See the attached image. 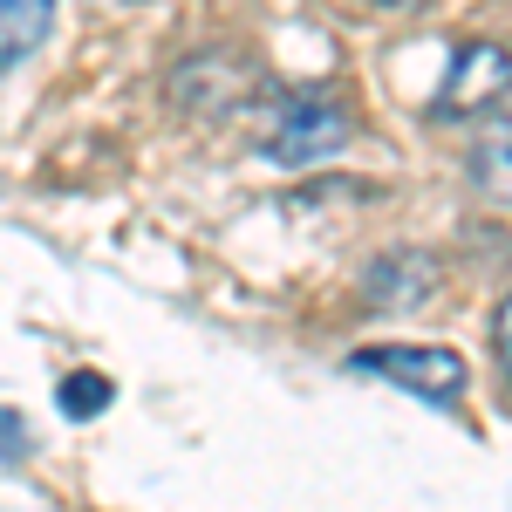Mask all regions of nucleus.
I'll return each mask as SVG.
<instances>
[{"label": "nucleus", "instance_id": "7", "mask_svg": "<svg viewBox=\"0 0 512 512\" xmlns=\"http://www.w3.org/2000/svg\"><path fill=\"white\" fill-rule=\"evenodd\" d=\"M472 185L492 205H512V123H492L472 144Z\"/></svg>", "mask_w": 512, "mask_h": 512}, {"label": "nucleus", "instance_id": "1", "mask_svg": "<svg viewBox=\"0 0 512 512\" xmlns=\"http://www.w3.org/2000/svg\"><path fill=\"white\" fill-rule=\"evenodd\" d=\"M349 144V110L321 89H287L260 110V151L274 164H321Z\"/></svg>", "mask_w": 512, "mask_h": 512}, {"label": "nucleus", "instance_id": "10", "mask_svg": "<svg viewBox=\"0 0 512 512\" xmlns=\"http://www.w3.org/2000/svg\"><path fill=\"white\" fill-rule=\"evenodd\" d=\"M376 7H417V0H376Z\"/></svg>", "mask_w": 512, "mask_h": 512}, {"label": "nucleus", "instance_id": "4", "mask_svg": "<svg viewBox=\"0 0 512 512\" xmlns=\"http://www.w3.org/2000/svg\"><path fill=\"white\" fill-rule=\"evenodd\" d=\"M260 89V69L253 62H239V55H192V62H178V76H171V96L198 110V117H219V110H233Z\"/></svg>", "mask_w": 512, "mask_h": 512}, {"label": "nucleus", "instance_id": "5", "mask_svg": "<svg viewBox=\"0 0 512 512\" xmlns=\"http://www.w3.org/2000/svg\"><path fill=\"white\" fill-rule=\"evenodd\" d=\"M362 287H369V308H383V315H417L424 301L437 294V260L431 253H383L369 274H362Z\"/></svg>", "mask_w": 512, "mask_h": 512}, {"label": "nucleus", "instance_id": "8", "mask_svg": "<svg viewBox=\"0 0 512 512\" xmlns=\"http://www.w3.org/2000/svg\"><path fill=\"white\" fill-rule=\"evenodd\" d=\"M110 376H103V369H76V376H62V390H55V403H62V417H103V410H110Z\"/></svg>", "mask_w": 512, "mask_h": 512}, {"label": "nucleus", "instance_id": "2", "mask_svg": "<svg viewBox=\"0 0 512 512\" xmlns=\"http://www.w3.org/2000/svg\"><path fill=\"white\" fill-rule=\"evenodd\" d=\"M506 96H512V48L472 41V48H458L451 76L437 89V117H492Z\"/></svg>", "mask_w": 512, "mask_h": 512}, {"label": "nucleus", "instance_id": "9", "mask_svg": "<svg viewBox=\"0 0 512 512\" xmlns=\"http://www.w3.org/2000/svg\"><path fill=\"white\" fill-rule=\"evenodd\" d=\"M492 349H499V369L512 376V294H506V308H499V321H492Z\"/></svg>", "mask_w": 512, "mask_h": 512}, {"label": "nucleus", "instance_id": "6", "mask_svg": "<svg viewBox=\"0 0 512 512\" xmlns=\"http://www.w3.org/2000/svg\"><path fill=\"white\" fill-rule=\"evenodd\" d=\"M55 28V0H0V69L28 62Z\"/></svg>", "mask_w": 512, "mask_h": 512}, {"label": "nucleus", "instance_id": "3", "mask_svg": "<svg viewBox=\"0 0 512 512\" xmlns=\"http://www.w3.org/2000/svg\"><path fill=\"white\" fill-rule=\"evenodd\" d=\"M349 369L362 376H390L424 403H458L465 396V355L458 349H362L349 355Z\"/></svg>", "mask_w": 512, "mask_h": 512}]
</instances>
